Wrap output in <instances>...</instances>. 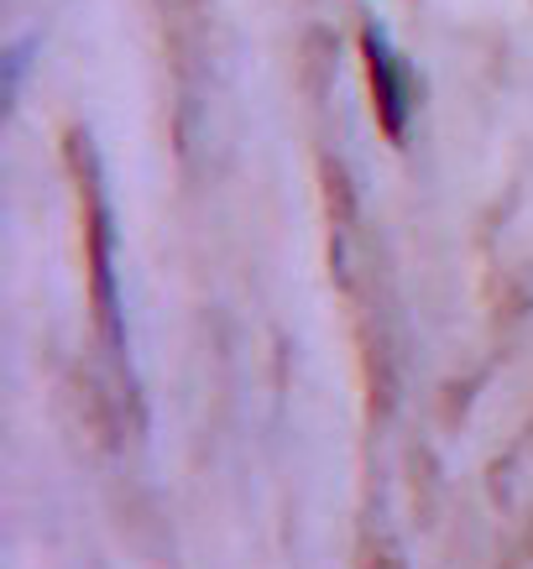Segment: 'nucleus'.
I'll return each instance as SVG.
<instances>
[{"mask_svg":"<svg viewBox=\"0 0 533 569\" xmlns=\"http://www.w3.org/2000/svg\"><path fill=\"white\" fill-rule=\"evenodd\" d=\"M69 168H73V193H79V241H85V277H89V309H95V329L110 350L126 346L121 325V298H116V230H110V204L100 189V157L89 147L85 131L69 137Z\"/></svg>","mask_w":533,"mask_h":569,"instance_id":"1","label":"nucleus"},{"mask_svg":"<svg viewBox=\"0 0 533 569\" xmlns=\"http://www.w3.org/2000/svg\"><path fill=\"white\" fill-rule=\"evenodd\" d=\"M362 58H366V84H372V110L377 126L387 131V141H403L408 131V110H413V84L403 58L393 52L382 27H362Z\"/></svg>","mask_w":533,"mask_h":569,"instance_id":"2","label":"nucleus"},{"mask_svg":"<svg viewBox=\"0 0 533 569\" xmlns=\"http://www.w3.org/2000/svg\"><path fill=\"white\" fill-rule=\"evenodd\" d=\"M362 569H403V559H397V549L387 543V538H366Z\"/></svg>","mask_w":533,"mask_h":569,"instance_id":"3","label":"nucleus"},{"mask_svg":"<svg viewBox=\"0 0 533 569\" xmlns=\"http://www.w3.org/2000/svg\"><path fill=\"white\" fill-rule=\"evenodd\" d=\"M523 553H533V522H529V538H523Z\"/></svg>","mask_w":533,"mask_h":569,"instance_id":"4","label":"nucleus"}]
</instances>
